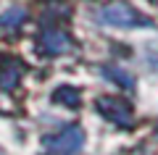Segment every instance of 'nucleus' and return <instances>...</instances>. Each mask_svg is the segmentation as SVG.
Wrapping results in <instances>:
<instances>
[{"mask_svg": "<svg viewBox=\"0 0 158 155\" xmlns=\"http://www.w3.org/2000/svg\"><path fill=\"white\" fill-rule=\"evenodd\" d=\"M100 21L111 24V27H145L148 18H142L135 8H129L127 3H111L108 8L100 11Z\"/></svg>", "mask_w": 158, "mask_h": 155, "instance_id": "nucleus-1", "label": "nucleus"}, {"mask_svg": "<svg viewBox=\"0 0 158 155\" xmlns=\"http://www.w3.org/2000/svg\"><path fill=\"white\" fill-rule=\"evenodd\" d=\"M42 42H45V47H48V53H50V55H58L61 50H66V47H69V39H66V34H63V32H56V29L45 32Z\"/></svg>", "mask_w": 158, "mask_h": 155, "instance_id": "nucleus-2", "label": "nucleus"}, {"mask_svg": "<svg viewBox=\"0 0 158 155\" xmlns=\"http://www.w3.org/2000/svg\"><path fill=\"white\" fill-rule=\"evenodd\" d=\"M24 18H27V13H24L21 8H11V11H6L0 16V29H13V27H19Z\"/></svg>", "mask_w": 158, "mask_h": 155, "instance_id": "nucleus-3", "label": "nucleus"}]
</instances>
